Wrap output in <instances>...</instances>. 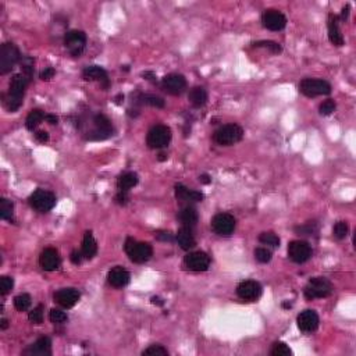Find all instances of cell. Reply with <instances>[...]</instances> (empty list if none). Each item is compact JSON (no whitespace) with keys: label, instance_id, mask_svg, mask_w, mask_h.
Segmentation results:
<instances>
[{"label":"cell","instance_id":"1","mask_svg":"<svg viewBox=\"0 0 356 356\" xmlns=\"http://www.w3.org/2000/svg\"><path fill=\"white\" fill-rule=\"evenodd\" d=\"M29 78L31 77L25 75L24 72L15 74L14 77L11 78L10 86H8V92L4 96V100H3V103H4V106L8 112L14 113L20 109V106L22 105V98H24L25 89L29 84Z\"/></svg>","mask_w":356,"mask_h":356},{"label":"cell","instance_id":"2","mask_svg":"<svg viewBox=\"0 0 356 356\" xmlns=\"http://www.w3.org/2000/svg\"><path fill=\"white\" fill-rule=\"evenodd\" d=\"M334 291V285L331 284V281L324 277H314L309 280V283L303 290L305 298L307 300L321 299V298H327Z\"/></svg>","mask_w":356,"mask_h":356},{"label":"cell","instance_id":"3","mask_svg":"<svg viewBox=\"0 0 356 356\" xmlns=\"http://www.w3.org/2000/svg\"><path fill=\"white\" fill-rule=\"evenodd\" d=\"M243 136L242 127H239L238 124H226L221 125L217 131H214L213 141L220 146H231L234 143H238Z\"/></svg>","mask_w":356,"mask_h":356},{"label":"cell","instance_id":"4","mask_svg":"<svg viewBox=\"0 0 356 356\" xmlns=\"http://www.w3.org/2000/svg\"><path fill=\"white\" fill-rule=\"evenodd\" d=\"M124 249L134 263H145L153 255V249H152L149 243L138 242L134 238H127Z\"/></svg>","mask_w":356,"mask_h":356},{"label":"cell","instance_id":"5","mask_svg":"<svg viewBox=\"0 0 356 356\" xmlns=\"http://www.w3.org/2000/svg\"><path fill=\"white\" fill-rule=\"evenodd\" d=\"M171 141V129L167 125L157 124L152 127L146 136V143L150 149H162L166 148Z\"/></svg>","mask_w":356,"mask_h":356},{"label":"cell","instance_id":"6","mask_svg":"<svg viewBox=\"0 0 356 356\" xmlns=\"http://www.w3.org/2000/svg\"><path fill=\"white\" fill-rule=\"evenodd\" d=\"M20 60V50L14 43H3L0 48V74L6 75Z\"/></svg>","mask_w":356,"mask_h":356},{"label":"cell","instance_id":"7","mask_svg":"<svg viewBox=\"0 0 356 356\" xmlns=\"http://www.w3.org/2000/svg\"><path fill=\"white\" fill-rule=\"evenodd\" d=\"M299 91L307 98H316V96L331 93V85L324 79L305 78L300 81Z\"/></svg>","mask_w":356,"mask_h":356},{"label":"cell","instance_id":"8","mask_svg":"<svg viewBox=\"0 0 356 356\" xmlns=\"http://www.w3.org/2000/svg\"><path fill=\"white\" fill-rule=\"evenodd\" d=\"M29 205L39 213H48L56 205V196L49 191L36 189L35 192L29 196Z\"/></svg>","mask_w":356,"mask_h":356},{"label":"cell","instance_id":"9","mask_svg":"<svg viewBox=\"0 0 356 356\" xmlns=\"http://www.w3.org/2000/svg\"><path fill=\"white\" fill-rule=\"evenodd\" d=\"M86 45V35L85 32L78 31V29H72L68 31L64 35V46L68 49L70 55L74 57H79L82 55V52L85 49Z\"/></svg>","mask_w":356,"mask_h":356},{"label":"cell","instance_id":"10","mask_svg":"<svg viewBox=\"0 0 356 356\" xmlns=\"http://www.w3.org/2000/svg\"><path fill=\"white\" fill-rule=\"evenodd\" d=\"M234 216L230 213H217L212 219V230L220 237H228L234 233L235 230Z\"/></svg>","mask_w":356,"mask_h":356},{"label":"cell","instance_id":"11","mask_svg":"<svg viewBox=\"0 0 356 356\" xmlns=\"http://www.w3.org/2000/svg\"><path fill=\"white\" fill-rule=\"evenodd\" d=\"M288 256L295 263H305L312 257V246L306 241H292L288 243Z\"/></svg>","mask_w":356,"mask_h":356},{"label":"cell","instance_id":"12","mask_svg":"<svg viewBox=\"0 0 356 356\" xmlns=\"http://www.w3.org/2000/svg\"><path fill=\"white\" fill-rule=\"evenodd\" d=\"M93 124H95V131L89 134V139L100 141V139H106L109 136L113 135V125L112 121L109 120V117L105 114H96L93 117Z\"/></svg>","mask_w":356,"mask_h":356},{"label":"cell","instance_id":"13","mask_svg":"<svg viewBox=\"0 0 356 356\" xmlns=\"http://www.w3.org/2000/svg\"><path fill=\"white\" fill-rule=\"evenodd\" d=\"M237 295L242 300L253 302L262 295V285L253 280H246L237 287Z\"/></svg>","mask_w":356,"mask_h":356},{"label":"cell","instance_id":"14","mask_svg":"<svg viewBox=\"0 0 356 356\" xmlns=\"http://www.w3.org/2000/svg\"><path fill=\"white\" fill-rule=\"evenodd\" d=\"M186 269L191 271H206L210 266V256L205 252H191L184 259Z\"/></svg>","mask_w":356,"mask_h":356},{"label":"cell","instance_id":"15","mask_svg":"<svg viewBox=\"0 0 356 356\" xmlns=\"http://www.w3.org/2000/svg\"><path fill=\"white\" fill-rule=\"evenodd\" d=\"M319 314L316 313L314 310H303L298 314L297 317V323H298V328H299L302 333L305 334H310L317 330L319 327Z\"/></svg>","mask_w":356,"mask_h":356},{"label":"cell","instance_id":"16","mask_svg":"<svg viewBox=\"0 0 356 356\" xmlns=\"http://www.w3.org/2000/svg\"><path fill=\"white\" fill-rule=\"evenodd\" d=\"M262 24L269 31H281L287 25V17L278 10H266L262 15Z\"/></svg>","mask_w":356,"mask_h":356},{"label":"cell","instance_id":"17","mask_svg":"<svg viewBox=\"0 0 356 356\" xmlns=\"http://www.w3.org/2000/svg\"><path fill=\"white\" fill-rule=\"evenodd\" d=\"M163 88L170 95H181L186 89V79L181 74H169L163 78Z\"/></svg>","mask_w":356,"mask_h":356},{"label":"cell","instance_id":"18","mask_svg":"<svg viewBox=\"0 0 356 356\" xmlns=\"http://www.w3.org/2000/svg\"><path fill=\"white\" fill-rule=\"evenodd\" d=\"M25 356H50L52 355V341L49 337H42L31 344L28 348L22 351Z\"/></svg>","mask_w":356,"mask_h":356},{"label":"cell","instance_id":"19","mask_svg":"<svg viewBox=\"0 0 356 356\" xmlns=\"http://www.w3.org/2000/svg\"><path fill=\"white\" fill-rule=\"evenodd\" d=\"M79 292L75 288H63L55 292V300L64 309H70L79 300Z\"/></svg>","mask_w":356,"mask_h":356},{"label":"cell","instance_id":"20","mask_svg":"<svg viewBox=\"0 0 356 356\" xmlns=\"http://www.w3.org/2000/svg\"><path fill=\"white\" fill-rule=\"evenodd\" d=\"M60 255L55 248H46L39 256V264L45 271H55L60 267Z\"/></svg>","mask_w":356,"mask_h":356},{"label":"cell","instance_id":"21","mask_svg":"<svg viewBox=\"0 0 356 356\" xmlns=\"http://www.w3.org/2000/svg\"><path fill=\"white\" fill-rule=\"evenodd\" d=\"M82 77L86 81H98V82H103V88L106 89L109 88V77H107V71L103 67L99 65H89L85 67L82 71Z\"/></svg>","mask_w":356,"mask_h":356},{"label":"cell","instance_id":"22","mask_svg":"<svg viewBox=\"0 0 356 356\" xmlns=\"http://www.w3.org/2000/svg\"><path fill=\"white\" fill-rule=\"evenodd\" d=\"M129 278H131L129 273L125 269H122V267H114L107 274V281L114 288L125 287L129 283Z\"/></svg>","mask_w":356,"mask_h":356},{"label":"cell","instance_id":"23","mask_svg":"<svg viewBox=\"0 0 356 356\" xmlns=\"http://www.w3.org/2000/svg\"><path fill=\"white\" fill-rule=\"evenodd\" d=\"M174 191H176V198L178 200H182V202H202L205 198L202 192L195 191V189H189L182 184H176Z\"/></svg>","mask_w":356,"mask_h":356},{"label":"cell","instance_id":"24","mask_svg":"<svg viewBox=\"0 0 356 356\" xmlns=\"http://www.w3.org/2000/svg\"><path fill=\"white\" fill-rule=\"evenodd\" d=\"M328 38L333 45L335 46H342L344 45V36L340 29V22H338V17L334 15L333 13L328 14Z\"/></svg>","mask_w":356,"mask_h":356},{"label":"cell","instance_id":"25","mask_svg":"<svg viewBox=\"0 0 356 356\" xmlns=\"http://www.w3.org/2000/svg\"><path fill=\"white\" fill-rule=\"evenodd\" d=\"M176 241H177L178 245L184 250H189L195 248L196 241H195V237H193L192 228L182 226V227L178 230L177 235H176Z\"/></svg>","mask_w":356,"mask_h":356},{"label":"cell","instance_id":"26","mask_svg":"<svg viewBox=\"0 0 356 356\" xmlns=\"http://www.w3.org/2000/svg\"><path fill=\"white\" fill-rule=\"evenodd\" d=\"M198 219H199L198 212H196V209L192 206L182 207V209L179 210V213H178V220L181 221V224L185 226V227H195L196 223H198Z\"/></svg>","mask_w":356,"mask_h":356},{"label":"cell","instance_id":"27","mask_svg":"<svg viewBox=\"0 0 356 356\" xmlns=\"http://www.w3.org/2000/svg\"><path fill=\"white\" fill-rule=\"evenodd\" d=\"M98 253V245L93 238L91 231H86L84 235V241H82V255L86 259H93Z\"/></svg>","mask_w":356,"mask_h":356},{"label":"cell","instance_id":"28","mask_svg":"<svg viewBox=\"0 0 356 356\" xmlns=\"http://www.w3.org/2000/svg\"><path fill=\"white\" fill-rule=\"evenodd\" d=\"M138 174L135 173H132V171H127V173H124L121 174L119 179H117V188L120 189V191H127L128 192L131 188H134V186L138 184Z\"/></svg>","mask_w":356,"mask_h":356},{"label":"cell","instance_id":"29","mask_svg":"<svg viewBox=\"0 0 356 356\" xmlns=\"http://www.w3.org/2000/svg\"><path fill=\"white\" fill-rule=\"evenodd\" d=\"M188 99L192 103L193 107H202L206 105L207 102V92L205 88L202 86H195L189 91Z\"/></svg>","mask_w":356,"mask_h":356},{"label":"cell","instance_id":"30","mask_svg":"<svg viewBox=\"0 0 356 356\" xmlns=\"http://www.w3.org/2000/svg\"><path fill=\"white\" fill-rule=\"evenodd\" d=\"M45 117H46V114L43 113L41 109H34V110H31V113H29L28 117H27V121H25L27 128H28L29 131H34V129H35L36 127L45 120Z\"/></svg>","mask_w":356,"mask_h":356},{"label":"cell","instance_id":"31","mask_svg":"<svg viewBox=\"0 0 356 356\" xmlns=\"http://www.w3.org/2000/svg\"><path fill=\"white\" fill-rule=\"evenodd\" d=\"M14 214V205L11 200L1 198L0 199V217L3 220H11Z\"/></svg>","mask_w":356,"mask_h":356},{"label":"cell","instance_id":"32","mask_svg":"<svg viewBox=\"0 0 356 356\" xmlns=\"http://www.w3.org/2000/svg\"><path fill=\"white\" fill-rule=\"evenodd\" d=\"M271 356H291L292 351L291 348L285 344V342H274L270 349Z\"/></svg>","mask_w":356,"mask_h":356},{"label":"cell","instance_id":"33","mask_svg":"<svg viewBox=\"0 0 356 356\" xmlns=\"http://www.w3.org/2000/svg\"><path fill=\"white\" fill-rule=\"evenodd\" d=\"M31 306V297L28 294H20L14 298V307L18 312H25Z\"/></svg>","mask_w":356,"mask_h":356},{"label":"cell","instance_id":"34","mask_svg":"<svg viewBox=\"0 0 356 356\" xmlns=\"http://www.w3.org/2000/svg\"><path fill=\"white\" fill-rule=\"evenodd\" d=\"M259 242L273 246V248H277V246H280V238H278V235L269 231V233H262L259 235Z\"/></svg>","mask_w":356,"mask_h":356},{"label":"cell","instance_id":"35","mask_svg":"<svg viewBox=\"0 0 356 356\" xmlns=\"http://www.w3.org/2000/svg\"><path fill=\"white\" fill-rule=\"evenodd\" d=\"M319 231V226L316 221H307L306 224H302L295 227V233L299 235H313Z\"/></svg>","mask_w":356,"mask_h":356},{"label":"cell","instance_id":"36","mask_svg":"<svg viewBox=\"0 0 356 356\" xmlns=\"http://www.w3.org/2000/svg\"><path fill=\"white\" fill-rule=\"evenodd\" d=\"M139 100L142 102L143 105H148V106L157 107V109H163L164 107V100L156 96V95H141Z\"/></svg>","mask_w":356,"mask_h":356},{"label":"cell","instance_id":"37","mask_svg":"<svg viewBox=\"0 0 356 356\" xmlns=\"http://www.w3.org/2000/svg\"><path fill=\"white\" fill-rule=\"evenodd\" d=\"M333 233H334V237L337 239H344L349 233L348 223H347V221H338V223H335Z\"/></svg>","mask_w":356,"mask_h":356},{"label":"cell","instance_id":"38","mask_svg":"<svg viewBox=\"0 0 356 356\" xmlns=\"http://www.w3.org/2000/svg\"><path fill=\"white\" fill-rule=\"evenodd\" d=\"M255 48H264V49H269L271 53H281V46L277 42H273V41H259V42L253 43Z\"/></svg>","mask_w":356,"mask_h":356},{"label":"cell","instance_id":"39","mask_svg":"<svg viewBox=\"0 0 356 356\" xmlns=\"http://www.w3.org/2000/svg\"><path fill=\"white\" fill-rule=\"evenodd\" d=\"M271 252L267 248H256L255 249V259L259 263H269L271 260Z\"/></svg>","mask_w":356,"mask_h":356},{"label":"cell","instance_id":"40","mask_svg":"<svg viewBox=\"0 0 356 356\" xmlns=\"http://www.w3.org/2000/svg\"><path fill=\"white\" fill-rule=\"evenodd\" d=\"M28 319L31 323L34 324H41L43 321V306L42 305H38L36 307H34L28 314Z\"/></svg>","mask_w":356,"mask_h":356},{"label":"cell","instance_id":"41","mask_svg":"<svg viewBox=\"0 0 356 356\" xmlns=\"http://www.w3.org/2000/svg\"><path fill=\"white\" fill-rule=\"evenodd\" d=\"M13 287H14V280L11 277L3 276V277L0 278V294H1L3 297L7 295L8 292L13 290Z\"/></svg>","mask_w":356,"mask_h":356},{"label":"cell","instance_id":"42","mask_svg":"<svg viewBox=\"0 0 356 356\" xmlns=\"http://www.w3.org/2000/svg\"><path fill=\"white\" fill-rule=\"evenodd\" d=\"M49 319L55 324H61V323L67 321V314L60 309H52L49 313Z\"/></svg>","mask_w":356,"mask_h":356},{"label":"cell","instance_id":"43","mask_svg":"<svg viewBox=\"0 0 356 356\" xmlns=\"http://www.w3.org/2000/svg\"><path fill=\"white\" fill-rule=\"evenodd\" d=\"M142 355H149V356H155V355H169V351L159 345V344H155V345H150L149 348H146L142 352Z\"/></svg>","mask_w":356,"mask_h":356},{"label":"cell","instance_id":"44","mask_svg":"<svg viewBox=\"0 0 356 356\" xmlns=\"http://www.w3.org/2000/svg\"><path fill=\"white\" fill-rule=\"evenodd\" d=\"M335 110V102L333 99H327L324 100L319 106V113L321 116H330V114L334 113Z\"/></svg>","mask_w":356,"mask_h":356},{"label":"cell","instance_id":"45","mask_svg":"<svg viewBox=\"0 0 356 356\" xmlns=\"http://www.w3.org/2000/svg\"><path fill=\"white\" fill-rule=\"evenodd\" d=\"M128 200H129V196L128 193H127V191H119V192L116 193V196H114V202H116L117 205H121V206L127 205Z\"/></svg>","mask_w":356,"mask_h":356},{"label":"cell","instance_id":"46","mask_svg":"<svg viewBox=\"0 0 356 356\" xmlns=\"http://www.w3.org/2000/svg\"><path fill=\"white\" fill-rule=\"evenodd\" d=\"M156 238L159 241H164V242H173L174 241V235L170 231H157Z\"/></svg>","mask_w":356,"mask_h":356},{"label":"cell","instance_id":"47","mask_svg":"<svg viewBox=\"0 0 356 356\" xmlns=\"http://www.w3.org/2000/svg\"><path fill=\"white\" fill-rule=\"evenodd\" d=\"M55 68L53 67H48V68H45L42 72H41V75H39V78L42 79V81H50V79L55 77Z\"/></svg>","mask_w":356,"mask_h":356},{"label":"cell","instance_id":"48","mask_svg":"<svg viewBox=\"0 0 356 356\" xmlns=\"http://www.w3.org/2000/svg\"><path fill=\"white\" fill-rule=\"evenodd\" d=\"M35 139L41 143L48 142V141H49V134H48L46 131H38L35 134Z\"/></svg>","mask_w":356,"mask_h":356},{"label":"cell","instance_id":"49","mask_svg":"<svg viewBox=\"0 0 356 356\" xmlns=\"http://www.w3.org/2000/svg\"><path fill=\"white\" fill-rule=\"evenodd\" d=\"M82 257H84V255H82V252L74 250V252L71 253V256H70V259H71V262L74 264H81V263H82Z\"/></svg>","mask_w":356,"mask_h":356},{"label":"cell","instance_id":"50","mask_svg":"<svg viewBox=\"0 0 356 356\" xmlns=\"http://www.w3.org/2000/svg\"><path fill=\"white\" fill-rule=\"evenodd\" d=\"M45 120L49 122L50 125H55L59 122V117L55 116V114H46V117H45Z\"/></svg>","mask_w":356,"mask_h":356},{"label":"cell","instance_id":"51","mask_svg":"<svg viewBox=\"0 0 356 356\" xmlns=\"http://www.w3.org/2000/svg\"><path fill=\"white\" fill-rule=\"evenodd\" d=\"M199 182H202V184H210L212 182V178L209 177L207 174H202V176H199Z\"/></svg>","mask_w":356,"mask_h":356},{"label":"cell","instance_id":"52","mask_svg":"<svg viewBox=\"0 0 356 356\" xmlns=\"http://www.w3.org/2000/svg\"><path fill=\"white\" fill-rule=\"evenodd\" d=\"M348 15H349V4H347L345 7L342 8V13H341V20H347L348 18Z\"/></svg>","mask_w":356,"mask_h":356},{"label":"cell","instance_id":"53","mask_svg":"<svg viewBox=\"0 0 356 356\" xmlns=\"http://www.w3.org/2000/svg\"><path fill=\"white\" fill-rule=\"evenodd\" d=\"M152 303H153V305H157V306H163L164 305L163 299L159 298V297H153V298H152Z\"/></svg>","mask_w":356,"mask_h":356},{"label":"cell","instance_id":"54","mask_svg":"<svg viewBox=\"0 0 356 356\" xmlns=\"http://www.w3.org/2000/svg\"><path fill=\"white\" fill-rule=\"evenodd\" d=\"M7 327H8V320L3 317V319H1V321H0V328H1V330H6Z\"/></svg>","mask_w":356,"mask_h":356},{"label":"cell","instance_id":"55","mask_svg":"<svg viewBox=\"0 0 356 356\" xmlns=\"http://www.w3.org/2000/svg\"><path fill=\"white\" fill-rule=\"evenodd\" d=\"M142 75H143V77H145V78H146V79H149V81H153V79L156 78L153 72H143Z\"/></svg>","mask_w":356,"mask_h":356},{"label":"cell","instance_id":"56","mask_svg":"<svg viewBox=\"0 0 356 356\" xmlns=\"http://www.w3.org/2000/svg\"><path fill=\"white\" fill-rule=\"evenodd\" d=\"M122 100H124V96H122L121 93H120V95H117V96H116V105H121Z\"/></svg>","mask_w":356,"mask_h":356},{"label":"cell","instance_id":"57","mask_svg":"<svg viewBox=\"0 0 356 356\" xmlns=\"http://www.w3.org/2000/svg\"><path fill=\"white\" fill-rule=\"evenodd\" d=\"M157 159H159L160 162H163V160H166V159H167V155H166V153H160Z\"/></svg>","mask_w":356,"mask_h":356},{"label":"cell","instance_id":"58","mask_svg":"<svg viewBox=\"0 0 356 356\" xmlns=\"http://www.w3.org/2000/svg\"><path fill=\"white\" fill-rule=\"evenodd\" d=\"M284 307H291V303H284Z\"/></svg>","mask_w":356,"mask_h":356}]
</instances>
